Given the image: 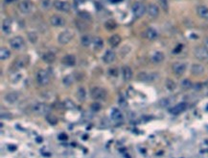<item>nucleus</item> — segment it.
Masks as SVG:
<instances>
[{"label":"nucleus","mask_w":208,"mask_h":158,"mask_svg":"<svg viewBox=\"0 0 208 158\" xmlns=\"http://www.w3.org/2000/svg\"><path fill=\"white\" fill-rule=\"evenodd\" d=\"M32 112L37 114V115H41V116H47L49 115V113L51 112V107L49 105H47L45 103H41V102H37V103H34L31 107Z\"/></svg>","instance_id":"f257e3e1"},{"label":"nucleus","mask_w":208,"mask_h":158,"mask_svg":"<svg viewBox=\"0 0 208 158\" xmlns=\"http://www.w3.org/2000/svg\"><path fill=\"white\" fill-rule=\"evenodd\" d=\"M90 97L95 101H100L107 98V91L101 87H93L90 91Z\"/></svg>","instance_id":"f03ea898"},{"label":"nucleus","mask_w":208,"mask_h":158,"mask_svg":"<svg viewBox=\"0 0 208 158\" xmlns=\"http://www.w3.org/2000/svg\"><path fill=\"white\" fill-rule=\"evenodd\" d=\"M131 11H132V14L134 17L136 19H139V18L143 17L144 14L147 12V7L141 2H136L132 5Z\"/></svg>","instance_id":"7ed1b4c3"},{"label":"nucleus","mask_w":208,"mask_h":158,"mask_svg":"<svg viewBox=\"0 0 208 158\" xmlns=\"http://www.w3.org/2000/svg\"><path fill=\"white\" fill-rule=\"evenodd\" d=\"M37 82L41 86H46L50 82V76L45 69H39L37 73Z\"/></svg>","instance_id":"20e7f679"},{"label":"nucleus","mask_w":208,"mask_h":158,"mask_svg":"<svg viewBox=\"0 0 208 158\" xmlns=\"http://www.w3.org/2000/svg\"><path fill=\"white\" fill-rule=\"evenodd\" d=\"M194 55L195 57L202 61V62H208V50L204 46H198L194 49Z\"/></svg>","instance_id":"39448f33"},{"label":"nucleus","mask_w":208,"mask_h":158,"mask_svg":"<svg viewBox=\"0 0 208 158\" xmlns=\"http://www.w3.org/2000/svg\"><path fill=\"white\" fill-rule=\"evenodd\" d=\"M10 46L14 50H22L25 46V43H24V40L22 37L19 36H15L14 38H12L10 40Z\"/></svg>","instance_id":"423d86ee"},{"label":"nucleus","mask_w":208,"mask_h":158,"mask_svg":"<svg viewBox=\"0 0 208 158\" xmlns=\"http://www.w3.org/2000/svg\"><path fill=\"white\" fill-rule=\"evenodd\" d=\"M172 69L175 75L181 76L185 73L187 69V65L186 63H183V62H175L172 66Z\"/></svg>","instance_id":"0eeeda50"},{"label":"nucleus","mask_w":208,"mask_h":158,"mask_svg":"<svg viewBox=\"0 0 208 158\" xmlns=\"http://www.w3.org/2000/svg\"><path fill=\"white\" fill-rule=\"evenodd\" d=\"M72 38H73V34H72L70 31L65 30V31H62L58 36V42L61 44H67L71 42Z\"/></svg>","instance_id":"6e6552de"},{"label":"nucleus","mask_w":208,"mask_h":158,"mask_svg":"<svg viewBox=\"0 0 208 158\" xmlns=\"http://www.w3.org/2000/svg\"><path fill=\"white\" fill-rule=\"evenodd\" d=\"M54 7L57 11L63 13H67L70 10V4L67 1H63V0H55Z\"/></svg>","instance_id":"1a4fd4ad"},{"label":"nucleus","mask_w":208,"mask_h":158,"mask_svg":"<svg viewBox=\"0 0 208 158\" xmlns=\"http://www.w3.org/2000/svg\"><path fill=\"white\" fill-rule=\"evenodd\" d=\"M32 9H33V4L30 0H22L18 4V10L24 15L30 14Z\"/></svg>","instance_id":"9d476101"},{"label":"nucleus","mask_w":208,"mask_h":158,"mask_svg":"<svg viewBox=\"0 0 208 158\" xmlns=\"http://www.w3.org/2000/svg\"><path fill=\"white\" fill-rule=\"evenodd\" d=\"M50 23L54 27H62L65 24V20L62 17H61V15H54L50 18Z\"/></svg>","instance_id":"9b49d317"},{"label":"nucleus","mask_w":208,"mask_h":158,"mask_svg":"<svg viewBox=\"0 0 208 158\" xmlns=\"http://www.w3.org/2000/svg\"><path fill=\"white\" fill-rule=\"evenodd\" d=\"M205 69L202 64H198V63H195L191 66V73L194 76H201L204 73Z\"/></svg>","instance_id":"f8f14e48"},{"label":"nucleus","mask_w":208,"mask_h":158,"mask_svg":"<svg viewBox=\"0 0 208 158\" xmlns=\"http://www.w3.org/2000/svg\"><path fill=\"white\" fill-rule=\"evenodd\" d=\"M147 14L149 15V17L155 19L158 17L159 15V8L158 6H156L155 4H149L147 6Z\"/></svg>","instance_id":"ddd939ff"},{"label":"nucleus","mask_w":208,"mask_h":158,"mask_svg":"<svg viewBox=\"0 0 208 158\" xmlns=\"http://www.w3.org/2000/svg\"><path fill=\"white\" fill-rule=\"evenodd\" d=\"M116 59V54L113 50H107L103 56V61L106 64H112Z\"/></svg>","instance_id":"4468645a"},{"label":"nucleus","mask_w":208,"mask_h":158,"mask_svg":"<svg viewBox=\"0 0 208 158\" xmlns=\"http://www.w3.org/2000/svg\"><path fill=\"white\" fill-rule=\"evenodd\" d=\"M18 98H19V94L18 92H10L4 96V100L6 102H8V103L12 104V103H14V102H17Z\"/></svg>","instance_id":"2eb2a0df"},{"label":"nucleus","mask_w":208,"mask_h":158,"mask_svg":"<svg viewBox=\"0 0 208 158\" xmlns=\"http://www.w3.org/2000/svg\"><path fill=\"white\" fill-rule=\"evenodd\" d=\"M62 64L67 67H74L76 65V57L73 54H67L62 58Z\"/></svg>","instance_id":"dca6fc26"},{"label":"nucleus","mask_w":208,"mask_h":158,"mask_svg":"<svg viewBox=\"0 0 208 158\" xmlns=\"http://www.w3.org/2000/svg\"><path fill=\"white\" fill-rule=\"evenodd\" d=\"M1 30L6 35H9L12 32V20L10 19H6L3 20L1 25Z\"/></svg>","instance_id":"f3484780"},{"label":"nucleus","mask_w":208,"mask_h":158,"mask_svg":"<svg viewBox=\"0 0 208 158\" xmlns=\"http://www.w3.org/2000/svg\"><path fill=\"white\" fill-rule=\"evenodd\" d=\"M197 14L198 15V17L201 19L208 20V8L206 6H203V5L198 6L197 7Z\"/></svg>","instance_id":"a211bd4d"},{"label":"nucleus","mask_w":208,"mask_h":158,"mask_svg":"<svg viewBox=\"0 0 208 158\" xmlns=\"http://www.w3.org/2000/svg\"><path fill=\"white\" fill-rule=\"evenodd\" d=\"M165 56H164V53L161 52V51H156L155 52L153 55H151V61L154 63V64H160L161 62H163Z\"/></svg>","instance_id":"6ab92c4d"},{"label":"nucleus","mask_w":208,"mask_h":158,"mask_svg":"<svg viewBox=\"0 0 208 158\" xmlns=\"http://www.w3.org/2000/svg\"><path fill=\"white\" fill-rule=\"evenodd\" d=\"M122 75H123V79L125 81H130L133 75L132 69L129 66H124L122 69Z\"/></svg>","instance_id":"aec40b11"},{"label":"nucleus","mask_w":208,"mask_h":158,"mask_svg":"<svg viewBox=\"0 0 208 158\" xmlns=\"http://www.w3.org/2000/svg\"><path fill=\"white\" fill-rule=\"evenodd\" d=\"M41 58L45 63H47V64H52V63L56 60V55L51 51H48V52H45L42 54Z\"/></svg>","instance_id":"412c9836"},{"label":"nucleus","mask_w":208,"mask_h":158,"mask_svg":"<svg viewBox=\"0 0 208 158\" xmlns=\"http://www.w3.org/2000/svg\"><path fill=\"white\" fill-rule=\"evenodd\" d=\"M110 117H111V118H112L113 121H116V122H119V121L123 120V115H122L121 111H120V110L117 109V108H113L112 110H111Z\"/></svg>","instance_id":"4be33fe9"},{"label":"nucleus","mask_w":208,"mask_h":158,"mask_svg":"<svg viewBox=\"0 0 208 158\" xmlns=\"http://www.w3.org/2000/svg\"><path fill=\"white\" fill-rule=\"evenodd\" d=\"M145 36H146V38L148 39V40H150V41H154V40H155L156 38H157V36H158V33H157V31L155 29V28H148L147 30H146V32H145Z\"/></svg>","instance_id":"5701e85b"},{"label":"nucleus","mask_w":208,"mask_h":158,"mask_svg":"<svg viewBox=\"0 0 208 158\" xmlns=\"http://www.w3.org/2000/svg\"><path fill=\"white\" fill-rule=\"evenodd\" d=\"M121 43V38H120L119 35L114 34L112 36H110L108 39V44L111 47H116L119 45V44Z\"/></svg>","instance_id":"b1692460"},{"label":"nucleus","mask_w":208,"mask_h":158,"mask_svg":"<svg viewBox=\"0 0 208 158\" xmlns=\"http://www.w3.org/2000/svg\"><path fill=\"white\" fill-rule=\"evenodd\" d=\"M186 108H187V103H185V102H180V103L177 104L175 107L172 108L171 112L173 114H179V113L184 111Z\"/></svg>","instance_id":"393cba45"},{"label":"nucleus","mask_w":208,"mask_h":158,"mask_svg":"<svg viewBox=\"0 0 208 158\" xmlns=\"http://www.w3.org/2000/svg\"><path fill=\"white\" fill-rule=\"evenodd\" d=\"M77 98L80 101H84L86 98V91L84 87H79L77 90Z\"/></svg>","instance_id":"a878e982"},{"label":"nucleus","mask_w":208,"mask_h":158,"mask_svg":"<svg viewBox=\"0 0 208 158\" xmlns=\"http://www.w3.org/2000/svg\"><path fill=\"white\" fill-rule=\"evenodd\" d=\"M10 56H11V51L8 49L7 47H1V49H0V59L4 61L9 59Z\"/></svg>","instance_id":"bb28decb"},{"label":"nucleus","mask_w":208,"mask_h":158,"mask_svg":"<svg viewBox=\"0 0 208 158\" xmlns=\"http://www.w3.org/2000/svg\"><path fill=\"white\" fill-rule=\"evenodd\" d=\"M165 86H166V88L169 91H175V89H177V84H175V82L174 80H172L171 78H167L166 79Z\"/></svg>","instance_id":"cd10ccee"},{"label":"nucleus","mask_w":208,"mask_h":158,"mask_svg":"<svg viewBox=\"0 0 208 158\" xmlns=\"http://www.w3.org/2000/svg\"><path fill=\"white\" fill-rule=\"evenodd\" d=\"M92 42H93V41H92L91 37L88 36V35H84V36H83V37L81 38V44H82V45H84V46H89V45L91 44Z\"/></svg>","instance_id":"c85d7f7f"},{"label":"nucleus","mask_w":208,"mask_h":158,"mask_svg":"<svg viewBox=\"0 0 208 158\" xmlns=\"http://www.w3.org/2000/svg\"><path fill=\"white\" fill-rule=\"evenodd\" d=\"M116 27H117V23H116L114 20H112V19H109V20H108V21L105 22V28H106L107 30L112 31V30H114Z\"/></svg>","instance_id":"c756f323"},{"label":"nucleus","mask_w":208,"mask_h":158,"mask_svg":"<svg viewBox=\"0 0 208 158\" xmlns=\"http://www.w3.org/2000/svg\"><path fill=\"white\" fill-rule=\"evenodd\" d=\"M93 44L95 46V48H98V49H101L103 45H104V41L103 39L100 38V37H97V38H94L93 39Z\"/></svg>","instance_id":"7c9ffc66"},{"label":"nucleus","mask_w":208,"mask_h":158,"mask_svg":"<svg viewBox=\"0 0 208 158\" xmlns=\"http://www.w3.org/2000/svg\"><path fill=\"white\" fill-rule=\"evenodd\" d=\"M62 103H63V107H65V109H67V110H72V109H74V108H75L74 102L72 101L71 99H69V98L65 99V101L62 102Z\"/></svg>","instance_id":"2f4dec72"},{"label":"nucleus","mask_w":208,"mask_h":158,"mask_svg":"<svg viewBox=\"0 0 208 158\" xmlns=\"http://www.w3.org/2000/svg\"><path fill=\"white\" fill-rule=\"evenodd\" d=\"M79 18L81 19L82 20H84V21H89V20H91V15H90L89 13H87V12H81V13H79Z\"/></svg>","instance_id":"473e14b6"},{"label":"nucleus","mask_w":208,"mask_h":158,"mask_svg":"<svg viewBox=\"0 0 208 158\" xmlns=\"http://www.w3.org/2000/svg\"><path fill=\"white\" fill-rule=\"evenodd\" d=\"M73 81L74 80H73V76L72 75H66L62 79V83L65 87H70L72 85V83H73Z\"/></svg>","instance_id":"72a5a7b5"},{"label":"nucleus","mask_w":208,"mask_h":158,"mask_svg":"<svg viewBox=\"0 0 208 158\" xmlns=\"http://www.w3.org/2000/svg\"><path fill=\"white\" fill-rule=\"evenodd\" d=\"M180 85H181V88H182V89L188 90V89H190L191 87H192V82L189 80L188 78H185V79H183V80L181 81Z\"/></svg>","instance_id":"f704fd0d"},{"label":"nucleus","mask_w":208,"mask_h":158,"mask_svg":"<svg viewBox=\"0 0 208 158\" xmlns=\"http://www.w3.org/2000/svg\"><path fill=\"white\" fill-rule=\"evenodd\" d=\"M27 36H28L30 43H32V44H37V43L38 38H37V35L36 32H29Z\"/></svg>","instance_id":"c9c22d12"},{"label":"nucleus","mask_w":208,"mask_h":158,"mask_svg":"<svg viewBox=\"0 0 208 158\" xmlns=\"http://www.w3.org/2000/svg\"><path fill=\"white\" fill-rule=\"evenodd\" d=\"M158 3L164 12H167L169 10V2H168V0H158Z\"/></svg>","instance_id":"e433bc0d"},{"label":"nucleus","mask_w":208,"mask_h":158,"mask_svg":"<svg viewBox=\"0 0 208 158\" xmlns=\"http://www.w3.org/2000/svg\"><path fill=\"white\" fill-rule=\"evenodd\" d=\"M101 108H102V105L100 104V102H98V101L93 102V103L90 105V109H91V111H93V112H99L101 110Z\"/></svg>","instance_id":"4c0bfd02"},{"label":"nucleus","mask_w":208,"mask_h":158,"mask_svg":"<svg viewBox=\"0 0 208 158\" xmlns=\"http://www.w3.org/2000/svg\"><path fill=\"white\" fill-rule=\"evenodd\" d=\"M76 26L79 30H81V31H84V30L87 29V27H88L84 21H80V20H76Z\"/></svg>","instance_id":"58836bf2"},{"label":"nucleus","mask_w":208,"mask_h":158,"mask_svg":"<svg viewBox=\"0 0 208 158\" xmlns=\"http://www.w3.org/2000/svg\"><path fill=\"white\" fill-rule=\"evenodd\" d=\"M41 6L42 9L48 10L51 6V0H41Z\"/></svg>","instance_id":"ea45409f"},{"label":"nucleus","mask_w":208,"mask_h":158,"mask_svg":"<svg viewBox=\"0 0 208 158\" xmlns=\"http://www.w3.org/2000/svg\"><path fill=\"white\" fill-rule=\"evenodd\" d=\"M46 121H47L48 123H49L50 124L55 125V124H57V123H58V118H56V117H54V116L47 115V116H46Z\"/></svg>","instance_id":"a19ab883"},{"label":"nucleus","mask_w":208,"mask_h":158,"mask_svg":"<svg viewBox=\"0 0 208 158\" xmlns=\"http://www.w3.org/2000/svg\"><path fill=\"white\" fill-rule=\"evenodd\" d=\"M148 76H149V73H147L146 72H141L137 77L141 81H148Z\"/></svg>","instance_id":"79ce46f5"},{"label":"nucleus","mask_w":208,"mask_h":158,"mask_svg":"<svg viewBox=\"0 0 208 158\" xmlns=\"http://www.w3.org/2000/svg\"><path fill=\"white\" fill-rule=\"evenodd\" d=\"M58 138L61 141H66L67 140V135H66V134H65V133H61Z\"/></svg>","instance_id":"37998d69"},{"label":"nucleus","mask_w":208,"mask_h":158,"mask_svg":"<svg viewBox=\"0 0 208 158\" xmlns=\"http://www.w3.org/2000/svg\"><path fill=\"white\" fill-rule=\"evenodd\" d=\"M125 99H124V98L123 97H119V105L120 106H126V103H125Z\"/></svg>","instance_id":"c03bdc74"},{"label":"nucleus","mask_w":208,"mask_h":158,"mask_svg":"<svg viewBox=\"0 0 208 158\" xmlns=\"http://www.w3.org/2000/svg\"><path fill=\"white\" fill-rule=\"evenodd\" d=\"M109 73H110L111 75H114V76H116V75L118 74V73L116 72V69H109Z\"/></svg>","instance_id":"a18cd8bd"},{"label":"nucleus","mask_w":208,"mask_h":158,"mask_svg":"<svg viewBox=\"0 0 208 158\" xmlns=\"http://www.w3.org/2000/svg\"><path fill=\"white\" fill-rule=\"evenodd\" d=\"M203 44H204V47H205V48L208 50V37L204 38V40H203Z\"/></svg>","instance_id":"49530a36"},{"label":"nucleus","mask_w":208,"mask_h":158,"mask_svg":"<svg viewBox=\"0 0 208 158\" xmlns=\"http://www.w3.org/2000/svg\"><path fill=\"white\" fill-rule=\"evenodd\" d=\"M41 141H42L41 137H37V143H41Z\"/></svg>","instance_id":"de8ad7c7"}]
</instances>
